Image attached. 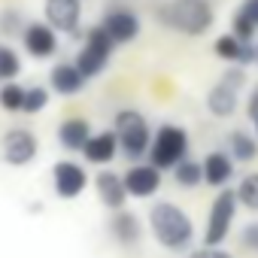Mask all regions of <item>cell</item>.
<instances>
[{"label":"cell","instance_id":"5b68a950","mask_svg":"<svg viewBox=\"0 0 258 258\" xmlns=\"http://www.w3.org/2000/svg\"><path fill=\"white\" fill-rule=\"evenodd\" d=\"M112 49H115V43L106 37V31H103L100 25H94V28L85 34V46L79 49L73 67L82 73V79H94V76H100V73L106 70Z\"/></svg>","mask_w":258,"mask_h":258},{"label":"cell","instance_id":"52a82bcc","mask_svg":"<svg viewBox=\"0 0 258 258\" xmlns=\"http://www.w3.org/2000/svg\"><path fill=\"white\" fill-rule=\"evenodd\" d=\"M40 152V143L37 137L28 131V127H10V131L4 134V140H0V155H4V161L10 167H25L37 158Z\"/></svg>","mask_w":258,"mask_h":258},{"label":"cell","instance_id":"83f0119b","mask_svg":"<svg viewBox=\"0 0 258 258\" xmlns=\"http://www.w3.org/2000/svg\"><path fill=\"white\" fill-rule=\"evenodd\" d=\"M240 246H246L249 252H258V222H249L240 234Z\"/></svg>","mask_w":258,"mask_h":258},{"label":"cell","instance_id":"d6986e66","mask_svg":"<svg viewBox=\"0 0 258 258\" xmlns=\"http://www.w3.org/2000/svg\"><path fill=\"white\" fill-rule=\"evenodd\" d=\"M49 85H52L58 94L70 97V94H79V91L85 88V79H82V73H79L73 64H55L52 73H49Z\"/></svg>","mask_w":258,"mask_h":258},{"label":"cell","instance_id":"9a60e30c","mask_svg":"<svg viewBox=\"0 0 258 258\" xmlns=\"http://www.w3.org/2000/svg\"><path fill=\"white\" fill-rule=\"evenodd\" d=\"M109 234L115 237V243L121 246H137L140 237H143V225L134 213H127V210H118L112 219H109Z\"/></svg>","mask_w":258,"mask_h":258},{"label":"cell","instance_id":"cb8c5ba5","mask_svg":"<svg viewBox=\"0 0 258 258\" xmlns=\"http://www.w3.org/2000/svg\"><path fill=\"white\" fill-rule=\"evenodd\" d=\"M22 73V58L16 49L0 46V79L4 82H16V76Z\"/></svg>","mask_w":258,"mask_h":258},{"label":"cell","instance_id":"30bf717a","mask_svg":"<svg viewBox=\"0 0 258 258\" xmlns=\"http://www.w3.org/2000/svg\"><path fill=\"white\" fill-rule=\"evenodd\" d=\"M100 28L106 31V37H109L115 46H121V43L137 40V34H140V19H137L134 10H109V13L103 16Z\"/></svg>","mask_w":258,"mask_h":258},{"label":"cell","instance_id":"44dd1931","mask_svg":"<svg viewBox=\"0 0 258 258\" xmlns=\"http://www.w3.org/2000/svg\"><path fill=\"white\" fill-rule=\"evenodd\" d=\"M228 146H231V161H252L258 155V143L246 131H234L228 137Z\"/></svg>","mask_w":258,"mask_h":258},{"label":"cell","instance_id":"9c48e42d","mask_svg":"<svg viewBox=\"0 0 258 258\" xmlns=\"http://www.w3.org/2000/svg\"><path fill=\"white\" fill-rule=\"evenodd\" d=\"M52 185H55V195H58V198L73 201V198H79V195L85 191L88 173H85V167L76 164V161H58V164L52 167Z\"/></svg>","mask_w":258,"mask_h":258},{"label":"cell","instance_id":"6da1fadb","mask_svg":"<svg viewBox=\"0 0 258 258\" xmlns=\"http://www.w3.org/2000/svg\"><path fill=\"white\" fill-rule=\"evenodd\" d=\"M149 228H152L155 240L170 252H185L195 240V225H191L188 213L170 201H161L149 210Z\"/></svg>","mask_w":258,"mask_h":258},{"label":"cell","instance_id":"7a4b0ae2","mask_svg":"<svg viewBox=\"0 0 258 258\" xmlns=\"http://www.w3.org/2000/svg\"><path fill=\"white\" fill-rule=\"evenodd\" d=\"M158 22L170 31H179L185 37H201L213 28V4L210 0H167L155 10Z\"/></svg>","mask_w":258,"mask_h":258},{"label":"cell","instance_id":"d6a6232c","mask_svg":"<svg viewBox=\"0 0 258 258\" xmlns=\"http://www.w3.org/2000/svg\"><path fill=\"white\" fill-rule=\"evenodd\" d=\"M252 121H255V134H258V118H252Z\"/></svg>","mask_w":258,"mask_h":258},{"label":"cell","instance_id":"ffe728a7","mask_svg":"<svg viewBox=\"0 0 258 258\" xmlns=\"http://www.w3.org/2000/svg\"><path fill=\"white\" fill-rule=\"evenodd\" d=\"M88 137H91V124L85 118H67L58 127V143L64 149H70V152H82V146L88 143Z\"/></svg>","mask_w":258,"mask_h":258},{"label":"cell","instance_id":"1f68e13d","mask_svg":"<svg viewBox=\"0 0 258 258\" xmlns=\"http://www.w3.org/2000/svg\"><path fill=\"white\" fill-rule=\"evenodd\" d=\"M246 109H249V115H252V118H258V85H255V91H252V97H249Z\"/></svg>","mask_w":258,"mask_h":258},{"label":"cell","instance_id":"f546056e","mask_svg":"<svg viewBox=\"0 0 258 258\" xmlns=\"http://www.w3.org/2000/svg\"><path fill=\"white\" fill-rule=\"evenodd\" d=\"M237 16H243L252 28H258V0H243L240 10H237Z\"/></svg>","mask_w":258,"mask_h":258},{"label":"cell","instance_id":"4fadbf2b","mask_svg":"<svg viewBox=\"0 0 258 258\" xmlns=\"http://www.w3.org/2000/svg\"><path fill=\"white\" fill-rule=\"evenodd\" d=\"M237 88L240 85H234V82H228L225 76L210 88V94H207V109L216 115V118H228V115H234L237 112Z\"/></svg>","mask_w":258,"mask_h":258},{"label":"cell","instance_id":"4316f807","mask_svg":"<svg viewBox=\"0 0 258 258\" xmlns=\"http://www.w3.org/2000/svg\"><path fill=\"white\" fill-rule=\"evenodd\" d=\"M252 34H255V28H252L243 16H234V34H231V37H237L240 43H252Z\"/></svg>","mask_w":258,"mask_h":258},{"label":"cell","instance_id":"ac0fdd59","mask_svg":"<svg viewBox=\"0 0 258 258\" xmlns=\"http://www.w3.org/2000/svg\"><path fill=\"white\" fill-rule=\"evenodd\" d=\"M201 173H204V182H210V185H225L231 176H234V161H231V155H225V152H210L204 161H201Z\"/></svg>","mask_w":258,"mask_h":258},{"label":"cell","instance_id":"7402d4cb","mask_svg":"<svg viewBox=\"0 0 258 258\" xmlns=\"http://www.w3.org/2000/svg\"><path fill=\"white\" fill-rule=\"evenodd\" d=\"M173 179H176L182 188H195L198 182H204V173H201V161L182 158V161L173 167Z\"/></svg>","mask_w":258,"mask_h":258},{"label":"cell","instance_id":"7c38bea8","mask_svg":"<svg viewBox=\"0 0 258 258\" xmlns=\"http://www.w3.org/2000/svg\"><path fill=\"white\" fill-rule=\"evenodd\" d=\"M121 185L127 198H152L161 188V170H155L152 164H134L121 176Z\"/></svg>","mask_w":258,"mask_h":258},{"label":"cell","instance_id":"8992f818","mask_svg":"<svg viewBox=\"0 0 258 258\" xmlns=\"http://www.w3.org/2000/svg\"><path fill=\"white\" fill-rule=\"evenodd\" d=\"M234 216H237V195L228 191V188H222L219 198L210 207V216H207V231H204V246L207 249H216V246L225 243Z\"/></svg>","mask_w":258,"mask_h":258},{"label":"cell","instance_id":"603a6c76","mask_svg":"<svg viewBox=\"0 0 258 258\" xmlns=\"http://www.w3.org/2000/svg\"><path fill=\"white\" fill-rule=\"evenodd\" d=\"M234 195H237V204H243L246 210H258V173L243 176Z\"/></svg>","mask_w":258,"mask_h":258},{"label":"cell","instance_id":"d4e9b609","mask_svg":"<svg viewBox=\"0 0 258 258\" xmlns=\"http://www.w3.org/2000/svg\"><path fill=\"white\" fill-rule=\"evenodd\" d=\"M46 106H49V88H43V85H31V88H25V103H22V112L37 115V112H43Z\"/></svg>","mask_w":258,"mask_h":258},{"label":"cell","instance_id":"5bb4252c","mask_svg":"<svg viewBox=\"0 0 258 258\" xmlns=\"http://www.w3.org/2000/svg\"><path fill=\"white\" fill-rule=\"evenodd\" d=\"M94 188H97V198H100V204H103V207H109V210H115V213H118V210H124L127 191H124V185H121V176H118V173H112V170L97 173Z\"/></svg>","mask_w":258,"mask_h":258},{"label":"cell","instance_id":"f1b7e54d","mask_svg":"<svg viewBox=\"0 0 258 258\" xmlns=\"http://www.w3.org/2000/svg\"><path fill=\"white\" fill-rule=\"evenodd\" d=\"M0 25H4V34H16V31H25L22 13H4V16H0Z\"/></svg>","mask_w":258,"mask_h":258},{"label":"cell","instance_id":"277c9868","mask_svg":"<svg viewBox=\"0 0 258 258\" xmlns=\"http://www.w3.org/2000/svg\"><path fill=\"white\" fill-rule=\"evenodd\" d=\"M188 155V134L179 124H161L149 143V164L155 170H173Z\"/></svg>","mask_w":258,"mask_h":258},{"label":"cell","instance_id":"8fae6325","mask_svg":"<svg viewBox=\"0 0 258 258\" xmlns=\"http://www.w3.org/2000/svg\"><path fill=\"white\" fill-rule=\"evenodd\" d=\"M22 43H25V52L34 58H52L58 52V34L46 22H28L22 31Z\"/></svg>","mask_w":258,"mask_h":258},{"label":"cell","instance_id":"836d02e7","mask_svg":"<svg viewBox=\"0 0 258 258\" xmlns=\"http://www.w3.org/2000/svg\"><path fill=\"white\" fill-rule=\"evenodd\" d=\"M255 61H258V49H255Z\"/></svg>","mask_w":258,"mask_h":258},{"label":"cell","instance_id":"ba28073f","mask_svg":"<svg viewBox=\"0 0 258 258\" xmlns=\"http://www.w3.org/2000/svg\"><path fill=\"white\" fill-rule=\"evenodd\" d=\"M43 16L55 34H76L82 22V4L79 0H46Z\"/></svg>","mask_w":258,"mask_h":258},{"label":"cell","instance_id":"3957f363","mask_svg":"<svg viewBox=\"0 0 258 258\" xmlns=\"http://www.w3.org/2000/svg\"><path fill=\"white\" fill-rule=\"evenodd\" d=\"M112 134H115L118 149L131 158V161H137V158H143L149 152L152 131H149L146 115L137 112V109H118L115 112V131Z\"/></svg>","mask_w":258,"mask_h":258},{"label":"cell","instance_id":"2e32d148","mask_svg":"<svg viewBox=\"0 0 258 258\" xmlns=\"http://www.w3.org/2000/svg\"><path fill=\"white\" fill-rule=\"evenodd\" d=\"M118 152V143H115V134L112 131H100V134H91L88 143L82 146V155L85 161L91 164H109Z\"/></svg>","mask_w":258,"mask_h":258},{"label":"cell","instance_id":"e0dca14e","mask_svg":"<svg viewBox=\"0 0 258 258\" xmlns=\"http://www.w3.org/2000/svg\"><path fill=\"white\" fill-rule=\"evenodd\" d=\"M213 52H216L219 58H225V61L240 64V67H246V64L255 61V46H252V43H240V40L231 37V34L219 37V40L213 43Z\"/></svg>","mask_w":258,"mask_h":258},{"label":"cell","instance_id":"484cf974","mask_svg":"<svg viewBox=\"0 0 258 258\" xmlns=\"http://www.w3.org/2000/svg\"><path fill=\"white\" fill-rule=\"evenodd\" d=\"M22 103H25V85L19 82H7L0 88V106L7 112H22Z\"/></svg>","mask_w":258,"mask_h":258},{"label":"cell","instance_id":"4dcf8cb0","mask_svg":"<svg viewBox=\"0 0 258 258\" xmlns=\"http://www.w3.org/2000/svg\"><path fill=\"white\" fill-rule=\"evenodd\" d=\"M188 258H234V255H231V252H225L222 246H216V249H207V246H204V249H195Z\"/></svg>","mask_w":258,"mask_h":258}]
</instances>
